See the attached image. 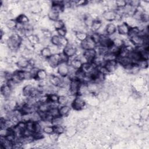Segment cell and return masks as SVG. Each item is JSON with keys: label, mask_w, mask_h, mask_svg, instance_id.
I'll return each instance as SVG.
<instances>
[{"label": "cell", "mask_w": 149, "mask_h": 149, "mask_svg": "<svg viewBox=\"0 0 149 149\" xmlns=\"http://www.w3.org/2000/svg\"><path fill=\"white\" fill-rule=\"evenodd\" d=\"M35 88V87L31 84H27L22 87V95L24 98L31 96V94Z\"/></svg>", "instance_id": "obj_10"}, {"label": "cell", "mask_w": 149, "mask_h": 149, "mask_svg": "<svg viewBox=\"0 0 149 149\" xmlns=\"http://www.w3.org/2000/svg\"><path fill=\"white\" fill-rule=\"evenodd\" d=\"M31 114V121L34 122H39L41 120V117L38 110L34 111Z\"/></svg>", "instance_id": "obj_31"}, {"label": "cell", "mask_w": 149, "mask_h": 149, "mask_svg": "<svg viewBox=\"0 0 149 149\" xmlns=\"http://www.w3.org/2000/svg\"><path fill=\"white\" fill-rule=\"evenodd\" d=\"M48 74L45 69H40L36 76V80L37 81L45 80L48 78Z\"/></svg>", "instance_id": "obj_21"}, {"label": "cell", "mask_w": 149, "mask_h": 149, "mask_svg": "<svg viewBox=\"0 0 149 149\" xmlns=\"http://www.w3.org/2000/svg\"><path fill=\"white\" fill-rule=\"evenodd\" d=\"M130 28V27L124 22L117 26V33L120 36H127Z\"/></svg>", "instance_id": "obj_13"}, {"label": "cell", "mask_w": 149, "mask_h": 149, "mask_svg": "<svg viewBox=\"0 0 149 149\" xmlns=\"http://www.w3.org/2000/svg\"><path fill=\"white\" fill-rule=\"evenodd\" d=\"M40 55L42 58L46 60L48 58H49L52 55V54L49 47H43V48L40 51Z\"/></svg>", "instance_id": "obj_23"}, {"label": "cell", "mask_w": 149, "mask_h": 149, "mask_svg": "<svg viewBox=\"0 0 149 149\" xmlns=\"http://www.w3.org/2000/svg\"><path fill=\"white\" fill-rule=\"evenodd\" d=\"M56 33H57V34L61 37H66L67 33H68V30H67V29L65 27L64 28H62V29H61L59 30H56Z\"/></svg>", "instance_id": "obj_46"}, {"label": "cell", "mask_w": 149, "mask_h": 149, "mask_svg": "<svg viewBox=\"0 0 149 149\" xmlns=\"http://www.w3.org/2000/svg\"><path fill=\"white\" fill-rule=\"evenodd\" d=\"M47 80L49 84L58 87L61 86L62 83V77L54 74H48Z\"/></svg>", "instance_id": "obj_7"}, {"label": "cell", "mask_w": 149, "mask_h": 149, "mask_svg": "<svg viewBox=\"0 0 149 149\" xmlns=\"http://www.w3.org/2000/svg\"><path fill=\"white\" fill-rule=\"evenodd\" d=\"M59 16L60 14L52 10H49L47 14V17L52 22H55L58 19H59Z\"/></svg>", "instance_id": "obj_25"}, {"label": "cell", "mask_w": 149, "mask_h": 149, "mask_svg": "<svg viewBox=\"0 0 149 149\" xmlns=\"http://www.w3.org/2000/svg\"><path fill=\"white\" fill-rule=\"evenodd\" d=\"M54 132L56 133L57 134L61 135L63 134L65 132V129L63 125H58V126H53Z\"/></svg>", "instance_id": "obj_37"}, {"label": "cell", "mask_w": 149, "mask_h": 149, "mask_svg": "<svg viewBox=\"0 0 149 149\" xmlns=\"http://www.w3.org/2000/svg\"><path fill=\"white\" fill-rule=\"evenodd\" d=\"M126 2L127 3H129V5H130L133 8H137L139 6H140V1H138V0H132V1H130L129 2L126 1Z\"/></svg>", "instance_id": "obj_47"}, {"label": "cell", "mask_w": 149, "mask_h": 149, "mask_svg": "<svg viewBox=\"0 0 149 149\" xmlns=\"http://www.w3.org/2000/svg\"><path fill=\"white\" fill-rule=\"evenodd\" d=\"M63 122H64L63 118L59 116L53 118V119L51 120V124L52 126L63 125Z\"/></svg>", "instance_id": "obj_29"}, {"label": "cell", "mask_w": 149, "mask_h": 149, "mask_svg": "<svg viewBox=\"0 0 149 149\" xmlns=\"http://www.w3.org/2000/svg\"><path fill=\"white\" fill-rule=\"evenodd\" d=\"M117 32V26L113 23H109L105 26V34L108 36H111Z\"/></svg>", "instance_id": "obj_15"}, {"label": "cell", "mask_w": 149, "mask_h": 149, "mask_svg": "<svg viewBox=\"0 0 149 149\" xmlns=\"http://www.w3.org/2000/svg\"><path fill=\"white\" fill-rule=\"evenodd\" d=\"M49 66L52 68H56L59 64L61 62L59 53L52 54L49 58L47 59Z\"/></svg>", "instance_id": "obj_5"}, {"label": "cell", "mask_w": 149, "mask_h": 149, "mask_svg": "<svg viewBox=\"0 0 149 149\" xmlns=\"http://www.w3.org/2000/svg\"><path fill=\"white\" fill-rule=\"evenodd\" d=\"M16 20L17 23H21L23 24H26L29 23L30 22L29 17L25 13L20 14L17 17H16Z\"/></svg>", "instance_id": "obj_24"}, {"label": "cell", "mask_w": 149, "mask_h": 149, "mask_svg": "<svg viewBox=\"0 0 149 149\" xmlns=\"http://www.w3.org/2000/svg\"><path fill=\"white\" fill-rule=\"evenodd\" d=\"M42 132L46 134H50L54 132V126L52 125H47L42 128Z\"/></svg>", "instance_id": "obj_40"}, {"label": "cell", "mask_w": 149, "mask_h": 149, "mask_svg": "<svg viewBox=\"0 0 149 149\" xmlns=\"http://www.w3.org/2000/svg\"><path fill=\"white\" fill-rule=\"evenodd\" d=\"M104 66L106 68V69L109 72V73H111L116 71L118 66V63L116 60H111V61H105Z\"/></svg>", "instance_id": "obj_14"}, {"label": "cell", "mask_w": 149, "mask_h": 149, "mask_svg": "<svg viewBox=\"0 0 149 149\" xmlns=\"http://www.w3.org/2000/svg\"><path fill=\"white\" fill-rule=\"evenodd\" d=\"M74 36L76 39L79 41L80 42L86 40L88 36V34L84 31H76L74 32Z\"/></svg>", "instance_id": "obj_22"}, {"label": "cell", "mask_w": 149, "mask_h": 149, "mask_svg": "<svg viewBox=\"0 0 149 149\" xmlns=\"http://www.w3.org/2000/svg\"><path fill=\"white\" fill-rule=\"evenodd\" d=\"M80 46L83 50H87L89 49H95L97 47V44L88 35L86 40L80 42Z\"/></svg>", "instance_id": "obj_6"}, {"label": "cell", "mask_w": 149, "mask_h": 149, "mask_svg": "<svg viewBox=\"0 0 149 149\" xmlns=\"http://www.w3.org/2000/svg\"><path fill=\"white\" fill-rule=\"evenodd\" d=\"M137 64L141 70H146L148 66V60L140 59L137 62Z\"/></svg>", "instance_id": "obj_34"}, {"label": "cell", "mask_w": 149, "mask_h": 149, "mask_svg": "<svg viewBox=\"0 0 149 149\" xmlns=\"http://www.w3.org/2000/svg\"><path fill=\"white\" fill-rule=\"evenodd\" d=\"M53 27L55 30H58L65 27V22L61 19H58L53 22Z\"/></svg>", "instance_id": "obj_26"}, {"label": "cell", "mask_w": 149, "mask_h": 149, "mask_svg": "<svg viewBox=\"0 0 149 149\" xmlns=\"http://www.w3.org/2000/svg\"><path fill=\"white\" fill-rule=\"evenodd\" d=\"M17 22L16 19H7L5 22V26L9 30L13 31L16 29Z\"/></svg>", "instance_id": "obj_20"}, {"label": "cell", "mask_w": 149, "mask_h": 149, "mask_svg": "<svg viewBox=\"0 0 149 149\" xmlns=\"http://www.w3.org/2000/svg\"><path fill=\"white\" fill-rule=\"evenodd\" d=\"M60 38H61V37L59 36L58 34H53L51 37V44L59 47Z\"/></svg>", "instance_id": "obj_33"}, {"label": "cell", "mask_w": 149, "mask_h": 149, "mask_svg": "<svg viewBox=\"0 0 149 149\" xmlns=\"http://www.w3.org/2000/svg\"><path fill=\"white\" fill-rule=\"evenodd\" d=\"M9 133V129L7 128H1L0 129V136L6 137Z\"/></svg>", "instance_id": "obj_48"}, {"label": "cell", "mask_w": 149, "mask_h": 149, "mask_svg": "<svg viewBox=\"0 0 149 149\" xmlns=\"http://www.w3.org/2000/svg\"><path fill=\"white\" fill-rule=\"evenodd\" d=\"M102 21L99 19H94V22H93L91 27L90 30L91 32H98L99 30L101 29V27L102 26Z\"/></svg>", "instance_id": "obj_19"}, {"label": "cell", "mask_w": 149, "mask_h": 149, "mask_svg": "<svg viewBox=\"0 0 149 149\" xmlns=\"http://www.w3.org/2000/svg\"><path fill=\"white\" fill-rule=\"evenodd\" d=\"M59 134H57L55 132H53L52 133L49 134V139H51V141L52 143H55L56 141H57L59 138Z\"/></svg>", "instance_id": "obj_45"}, {"label": "cell", "mask_w": 149, "mask_h": 149, "mask_svg": "<svg viewBox=\"0 0 149 149\" xmlns=\"http://www.w3.org/2000/svg\"><path fill=\"white\" fill-rule=\"evenodd\" d=\"M81 82L77 79L74 78L71 80L69 86V95L77 96L78 94V91L79 87L80 86Z\"/></svg>", "instance_id": "obj_2"}, {"label": "cell", "mask_w": 149, "mask_h": 149, "mask_svg": "<svg viewBox=\"0 0 149 149\" xmlns=\"http://www.w3.org/2000/svg\"><path fill=\"white\" fill-rule=\"evenodd\" d=\"M33 132H42V127L40 122H34Z\"/></svg>", "instance_id": "obj_41"}, {"label": "cell", "mask_w": 149, "mask_h": 149, "mask_svg": "<svg viewBox=\"0 0 149 149\" xmlns=\"http://www.w3.org/2000/svg\"><path fill=\"white\" fill-rule=\"evenodd\" d=\"M39 69H40L36 67V66L32 67V68L30 69L29 72H30V74H31V77H32L33 79L36 80V76H37V74L38 71Z\"/></svg>", "instance_id": "obj_42"}, {"label": "cell", "mask_w": 149, "mask_h": 149, "mask_svg": "<svg viewBox=\"0 0 149 149\" xmlns=\"http://www.w3.org/2000/svg\"><path fill=\"white\" fill-rule=\"evenodd\" d=\"M97 55V53L95 49H89L87 50H84L83 53V55L86 58L87 62L89 63H91L93 62Z\"/></svg>", "instance_id": "obj_8"}, {"label": "cell", "mask_w": 149, "mask_h": 149, "mask_svg": "<svg viewBox=\"0 0 149 149\" xmlns=\"http://www.w3.org/2000/svg\"><path fill=\"white\" fill-rule=\"evenodd\" d=\"M48 112L52 118H55V117L60 116L59 111V107L58 108H51L48 111Z\"/></svg>", "instance_id": "obj_39"}, {"label": "cell", "mask_w": 149, "mask_h": 149, "mask_svg": "<svg viewBox=\"0 0 149 149\" xmlns=\"http://www.w3.org/2000/svg\"><path fill=\"white\" fill-rule=\"evenodd\" d=\"M140 32V29L137 26H134V27H131L129 29V33L127 34V37L129 38L135 36L139 35V33Z\"/></svg>", "instance_id": "obj_27"}, {"label": "cell", "mask_w": 149, "mask_h": 149, "mask_svg": "<svg viewBox=\"0 0 149 149\" xmlns=\"http://www.w3.org/2000/svg\"><path fill=\"white\" fill-rule=\"evenodd\" d=\"M86 102L82 96L77 95L71 104V108L76 111H80L86 107Z\"/></svg>", "instance_id": "obj_1"}, {"label": "cell", "mask_w": 149, "mask_h": 149, "mask_svg": "<svg viewBox=\"0 0 149 149\" xmlns=\"http://www.w3.org/2000/svg\"><path fill=\"white\" fill-rule=\"evenodd\" d=\"M58 103L61 105H69V98L68 95H62V96H59Z\"/></svg>", "instance_id": "obj_30"}, {"label": "cell", "mask_w": 149, "mask_h": 149, "mask_svg": "<svg viewBox=\"0 0 149 149\" xmlns=\"http://www.w3.org/2000/svg\"><path fill=\"white\" fill-rule=\"evenodd\" d=\"M70 111H71V107L69 106V105H61L59 107V111L60 116L63 118L67 117L70 113Z\"/></svg>", "instance_id": "obj_18"}, {"label": "cell", "mask_w": 149, "mask_h": 149, "mask_svg": "<svg viewBox=\"0 0 149 149\" xmlns=\"http://www.w3.org/2000/svg\"><path fill=\"white\" fill-rule=\"evenodd\" d=\"M76 47L74 45V44L72 43H69V44L65 47L63 50L62 52L69 58H73L76 55Z\"/></svg>", "instance_id": "obj_3"}, {"label": "cell", "mask_w": 149, "mask_h": 149, "mask_svg": "<svg viewBox=\"0 0 149 149\" xmlns=\"http://www.w3.org/2000/svg\"><path fill=\"white\" fill-rule=\"evenodd\" d=\"M16 65L19 69L26 70L29 68V60L20 56L16 62Z\"/></svg>", "instance_id": "obj_11"}, {"label": "cell", "mask_w": 149, "mask_h": 149, "mask_svg": "<svg viewBox=\"0 0 149 149\" xmlns=\"http://www.w3.org/2000/svg\"><path fill=\"white\" fill-rule=\"evenodd\" d=\"M13 93V89L7 84H5L1 86V95L6 98V100L10 98L12 95Z\"/></svg>", "instance_id": "obj_12"}, {"label": "cell", "mask_w": 149, "mask_h": 149, "mask_svg": "<svg viewBox=\"0 0 149 149\" xmlns=\"http://www.w3.org/2000/svg\"><path fill=\"white\" fill-rule=\"evenodd\" d=\"M57 73L61 77L67 76L69 72V65L68 62H61L56 68Z\"/></svg>", "instance_id": "obj_4"}, {"label": "cell", "mask_w": 149, "mask_h": 149, "mask_svg": "<svg viewBox=\"0 0 149 149\" xmlns=\"http://www.w3.org/2000/svg\"><path fill=\"white\" fill-rule=\"evenodd\" d=\"M112 44L116 47L121 48L124 45L123 40L120 37H116L112 40Z\"/></svg>", "instance_id": "obj_28"}, {"label": "cell", "mask_w": 149, "mask_h": 149, "mask_svg": "<svg viewBox=\"0 0 149 149\" xmlns=\"http://www.w3.org/2000/svg\"><path fill=\"white\" fill-rule=\"evenodd\" d=\"M88 35L91 37V38L94 41V42L97 44V45H99L101 40V36L99 33H98L97 32H91V34Z\"/></svg>", "instance_id": "obj_32"}, {"label": "cell", "mask_w": 149, "mask_h": 149, "mask_svg": "<svg viewBox=\"0 0 149 149\" xmlns=\"http://www.w3.org/2000/svg\"><path fill=\"white\" fill-rule=\"evenodd\" d=\"M127 4V2L125 0H117L115 1V6L116 8H123Z\"/></svg>", "instance_id": "obj_43"}, {"label": "cell", "mask_w": 149, "mask_h": 149, "mask_svg": "<svg viewBox=\"0 0 149 149\" xmlns=\"http://www.w3.org/2000/svg\"><path fill=\"white\" fill-rule=\"evenodd\" d=\"M76 132L77 131H76V128H74V127L70 126L69 128H68L66 130H65V134L66 136L69 137H72L74 135H75Z\"/></svg>", "instance_id": "obj_35"}, {"label": "cell", "mask_w": 149, "mask_h": 149, "mask_svg": "<svg viewBox=\"0 0 149 149\" xmlns=\"http://www.w3.org/2000/svg\"><path fill=\"white\" fill-rule=\"evenodd\" d=\"M116 11L115 10L108 9L102 12V16L104 20L108 22H113L115 20L116 17Z\"/></svg>", "instance_id": "obj_9"}, {"label": "cell", "mask_w": 149, "mask_h": 149, "mask_svg": "<svg viewBox=\"0 0 149 149\" xmlns=\"http://www.w3.org/2000/svg\"><path fill=\"white\" fill-rule=\"evenodd\" d=\"M49 101L51 102H58L59 95L56 93H53L48 95Z\"/></svg>", "instance_id": "obj_44"}, {"label": "cell", "mask_w": 149, "mask_h": 149, "mask_svg": "<svg viewBox=\"0 0 149 149\" xmlns=\"http://www.w3.org/2000/svg\"><path fill=\"white\" fill-rule=\"evenodd\" d=\"M130 41V42L132 43V44L135 47H140L142 46L144 43V38L142 36H140L139 35L133 36L132 37H130L129 38Z\"/></svg>", "instance_id": "obj_17"}, {"label": "cell", "mask_w": 149, "mask_h": 149, "mask_svg": "<svg viewBox=\"0 0 149 149\" xmlns=\"http://www.w3.org/2000/svg\"><path fill=\"white\" fill-rule=\"evenodd\" d=\"M29 40V41H30V42L33 45H34L40 42V38L39 37L35 35V34H33L28 37H27Z\"/></svg>", "instance_id": "obj_36"}, {"label": "cell", "mask_w": 149, "mask_h": 149, "mask_svg": "<svg viewBox=\"0 0 149 149\" xmlns=\"http://www.w3.org/2000/svg\"><path fill=\"white\" fill-rule=\"evenodd\" d=\"M117 56L111 52H108L106 54L104 55V59L105 61H111V60H116Z\"/></svg>", "instance_id": "obj_38"}, {"label": "cell", "mask_w": 149, "mask_h": 149, "mask_svg": "<svg viewBox=\"0 0 149 149\" xmlns=\"http://www.w3.org/2000/svg\"><path fill=\"white\" fill-rule=\"evenodd\" d=\"M68 63L70 66H72L73 69H74L76 70L80 69L83 66V63L81 62L80 59H79L76 56L71 59H70Z\"/></svg>", "instance_id": "obj_16"}]
</instances>
